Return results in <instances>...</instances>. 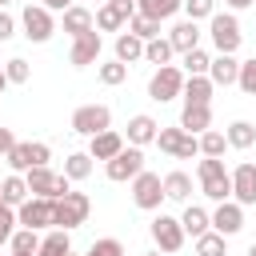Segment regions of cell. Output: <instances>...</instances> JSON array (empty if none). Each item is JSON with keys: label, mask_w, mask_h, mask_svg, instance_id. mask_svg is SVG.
<instances>
[{"label": "cell", "mask_w": 256, "mask_h": 256, "mask_svg": "<svg viewBox=\"0 0 256 256\" xmlns=\"http://www.w3.org/2000/svg\"><path fill=\"white\" fill-rule=\"evenodd\" d=\"M100 52H104V40H100V32L92 28V32H84V36L72 40V48H68V64H72V68H88V64L100 60Z\"/></svg>", "instance_id": "cell-13"}, {"label": "cell", "mask_w": 256, "mask_h": 256, "mask_svg": "<svg viewBox=\"0 0 256 256\" xmlns=\"http://www.w3.org/2000/svg\"><path fill=\"white\" fill-rule=\"evenodd\" d=\"M208 36H212V48L216 52H236L244 44V32H240L236 12H212L208 16Z\"/></svg>", "instance_id": "cell-3"}, {"label": "cell", "mask_w": 256, "mask_h": 256, "mask_svg": "<svg viewBox=\"0 0 256 256\" xmlns=\"http://www.w3.org/2000/svg\"><path fill=\"white\" fill-rule=\"evenodd\" d=\"M196 180H200V192H204L212 204L232 200V172L224 168L220 156H200V164H196Z\"/></svg>", "instance_id": "cell-1"}, {"label": "cell", "mask_w": 256, "mask_h": 256, "mask_svg": "<svg viewBox=\"0 0 256 256\" xmlns=\"http://www.w3.org/2000/svg\"><path fill=\"white\" fill-rule=\"evenodd\" d=\"M224 148H228V136L224 132H216V128L200 132V156H224Z\"/></svg>", "instance_id": "cell-39"}, {"label": "cell", "mask_w": 256, "mask_h": 256, "mask_svg": "<svg viewBox=\"0 0 256 256\" xmlns=\"http://www.w3.org/2000/svg\"><path fill=\"white\" fill-rule=\"evenodd\" d=\"M208 68H212V52H204V48L184 52V76H208Z\"/></svg>", "instance_id": "cell-36"}, {"label": "cell", "mask_w": 256, "mask_h": 256, "mask_svg": "<svg viewBox=\"0 0 256 256\" xmlns=\"http://www.w3.org/2000/svg\"><path fill=\"white\" fill-rule=\"evenodd\" d=\"M60 24H64V32L76 40V36H84V32H92V28H96V12H92L88 4H72V8H64V12H60Z\"/></svg>", "instance_id": "cell-17"}, {"label": "cell", "mask_w": 256, "mask_h": 256, "mask_svg": "<svg viewBox=\"0 0 256 256\" xmlns=\"http://www.w3.org/2000/svg\"><path fill=\"white\" fill-rule=\"evenodd\" d=\"M232 200H240L244 208L256 204V164H236L232 168Z\"/></svg>", "instance_id": "cell-16"}, {"label": "cell", "mask_w": 256, "mask_h": 256, "mask_svg": "<svg viewBox=\"0 0 256 256\" xmlns=\"http://www.w3.org/2000/svg\"><path fill=\"white\" fill-rule=\"evenodd\" d=\"M236 76H240V60H236V52H216V56H212V68H208V80H212L216 88H232Z\"/></svg>", "instance_id": "cell-18"}, {"label": "cell", "mask_w": 256, "mask_h": 256, "mask_svg": "<svg viewBox=\"0 0 256 256\" xmlns=\"http://www.w3.org/2000/svg\"><path fill=\"white\" fill-rule=\"evenodd\" d=\"M132 184V204L136 208H144V212H156L160 204H164V176H156V172H140L136 180H128Z\"/></svg>", "instance_id": "cell-10"}, {"label": "cell", "mask_w": 256, "mask_h": 256, "mask_svg": "<svg viewBox=\"0 0 256 256\" xmlns=\"http://www.w3.org/2000/svg\"><path fill=\"white\" fill-rule=\"evenodd\" d=\"M8 252L36 256V252H40V232H36V228H16V232H12V240H8Z\"/></svg>", "instance_id": "cell-30"}, {"label": "cell", "mask_w": 256, "mask_h": 256, "mask_svg": "<svg viewBox=\"0 0 256 256\" xmlns=\"http://www.w3.org/2000/svg\"><path fill=\"white\" fill-rule=\"evenodd\" d=\"M184 12H188V20H208L212 12H216V0H184Z\"/></svg>", "instance_id": "cell-43"}, {"label": "cell", "mask_w": 256, "mask_h": 256, "mask_svg": "<svg viewBox=\"0 0 256 256\" xmlns=\"http://www.w3.org/2000/svg\"><path fill=\"white\" fill-rule=\"evenodd\" d=\"M20 28H24V36H28L32 44H48L52 32H56V12H48L44 4H24Z\"/></svg>", "instance_id": "cell-6"}, {"label": "cell", "mask_w": 256, "mask_h": 256, "mask_svg": "<svg viewBox=\"0 0 256 256\" xmlns=\"http://www.w3.org/2000/svg\"><path fill=\"white\" fill-rule=\"evenodd\" d=\"M164 200H176V204H188L192 200V176L188 172H168L164 176Z\"/></svg>", "instance_id": "cell-26"}, {"label": "cell", "mask_w": 256, "mask_h": 256, "mask_svg": "<svg viewBox=\"0 0 256 256\" xmlns=\"http://www.w3.org/2000/svg\"><path fill=\"white\" fill-rule=\"evenodd\" d=\"M124 144H128V140H124V136H120L116 128H104V132L88 136V156H92V160H104V164H108V160H112V156H116V152H120Z\"/></svg>", "instance_id": "cell-20"}, {"label": "cell", "mask_w": 256, "mask_h": 256, "mask_svg": "<svg viewBox=\"0 0 256 256\" xmlns=\"http://www.w3.org/2000/svg\"><path fill=\"white\" fill-rule=\"evenodd\" d=\"M16 220H20V228H36V232L56 228V200H48V196H28V200L16 208Z\"/></svg>", "instance_id": "cell-8"}, {"label": "cell", "mask_w": 256, "mask_h": 256, "mask_svg": "<svg viewBox=\"0 0 256 256\" xmlns=\"http://www.w3.org/2000/svg\"><path fill=\"white\" fill-rule=\"evenodd\" d=\"M212 228H216L220 236H236V232L244 228V204H240V200H220V204L212 208Z\"/></svg>", "instance_id": "cell-15"}, {"label": "cell", "mask_w": 256, "mask_h": 256, "mask_svg": "<svg viewBox=\"0 0 256 256\" xmlns=\"http://www.w3.org/2000/svg\"><path fill=\"white\" fill-rule=\"evenodd\" d=\"M4 160H8L12 172H28V168H32V144H28V140H16L12 152H8Z\"/></svg>", "instance_id": "cell-38"}, {"label": "cell", "mask_w": 256, "mask_h": 256, "mask_svg": "<svg viewBox=\"0 0 256 256\" xmlns=\"http://www.w3.org/2000/svg\"><path fill=\"white\" fill-rule=\"evenodd\" d=\"M12 36H16V20L0 8V44H4V40H12Z\"/></svg>", "instance_id": "cell-46"}, {"label": "cell", "mask_w": 256, "mask_h": 256, "mask_svg": "<svg viewBox=\"0 0 256 256\" xmlns=\"http://www.w3.org/2000/svg\"><path fill=\"white\" fill-rule=\"evenodd\" d=\"M72 252V240H68V228H48L40 236V252L36 256H68Z\"/></svg>", "instance_id": "cell-28"}, {"label": "cell", "mask_w": 256, "mask_h": 256, "mask_svg": "<svg viewBox=\"0 0 256 256\" xmlns=\"http://www.w3.org/2000/svg\"><path fill=\"white\" fill-rule=\"evenodd\" d=\"M148 232H152V244H156L160 252H180L184 240H188L180 216H168V212H156V220L148 224Z\"/></svg>", "instance_id": "cell-9"}, {"label": "cell", "mask_w": 256, "mask_h": 256, "mask_svg": "<svg viewBox=\"0 0 256 256\" xmlns=\"http://www.w3.org/2000/svg\"><path fill=\"white\" fill-rule=\"evenodd\" d=\"M180 224H184V232H188V236L196 240V236H204V232L212 228V212L188 200V204H184V212H180Z\"/></svg>", "instance_id": "cell-23"}, {"label": "cell", "mask_w": 256, "mask_h": 256, "mask_svg": "<svg viewBox=\"0 0 256 256\" xmlns=\"http://www.w3.org/2000/svg\"><path fill=\"white\" fill-rule=\"evenodd\" d=\"M24 180H28V192H32V196L60 200V196H68V192H72V180H68L64 172H52L48 164H36V168H28V172H24Z\"/></svg>", "instance_id": "cell-2"}, {"label": "cell", "mask_w": 256, "mask_h": 256, "mask_svg": "<svg viewBox=\"0 0 256 256\" xmlns=\"http://www.w3.org/2000/svg\"><path fill=\"white\" fill-rule=\"evenodd\" d=\"M112 52H116L120 64H136V60H144V40L132 36V32H120L116 44H112Z\"/></svg>", "instance_id": "cell-27"}, {"label": "cell", "mask_w": 256, "mask_h": 256, "mask_svg": "<svg viewBox=\"0 0 256 256\" xmlns=\"http://www.w3.org/2000/svg\"><path fill=\"white\" fill-rule=\"evenodd\" d=\"M248 256H256V244H252V248H248Z\"/></svg>", "instance_id": "cell-52"}, {"label": "cell", "mask_w": 256, "mask_h": 256, "mask_svg": "<svg viewBox=\"0 0 256 256\" xmlns=\"http://www.w3.org/2000/svg\"><path fill=\"white\" fill-rule=\"evenodd\" d=\"M136 16V8L132 4H116V0H104L100 8H96V32H120V28H128V20Z\"/></svg>", "instance_id": "cell-14"}, {"label": "cell", "mask_w": 256, "mask_h": 256, "mask_svg": "<svg viewBox=\"0 0 256 256\" xmlns=\"http://www.w3.org/2000/svg\"><path fill=\"white\" fill-rule=\"evenodd\" d=\"M0 196H4V204L8 208H20L32 192H28V180H24V172H8L4 180H0Z\"/></svg>", "instance_id": "cell-24"}, {"label": "cell", "mask_w": 256, "mask_h": 256, "mask_svg": "<svg viewBox=\"0 0 256 256\" xmlns=\"http://www.w3.org/2000/svg\"><path fill=\"white\" fill-rule=\"evenodd\" d=\"M172 56H176V48H172V40H168V36H156V40H148V44H144V60H148V64H156V68H160V64H172Z\"/></svg>", "instance_id": "cell-33"}, {"label": "cell", "mask_w": 256, "mask_h": 256, "mask_svg": "<svg viewBox=\"0 0 256 256\" xmlns=\"http://www.w3.org/2000/svg\"><path fill=\"white\" fill-rule=\"evenodd\" d=\"M184 8V0H136V12H144V16H152V20H168V16H176Z\"/></svg>", "instance_id": "cell-32"}, {"label": "cell", "mask_w": 256, "mask_h": 256, "mask_svg": "<svg viewBox=\"0 0 256 256\" xmlns=\"http://www.w3.org/2000/svg\"><path fill=\"white\" fill-rule=\"evenodd\" d=\"M236 88H240L244 96H256V56L240 60V76H236Z\"/></svg>", "instance_id": "cell-40"}, {"label": "cell", "mask_w": 256, "mask_h": 256, "mask_svg": "<svg viewBox=\"0 0 256 256\" xmlns=\"http://www.w3.org/2000/svg\"><path fill=\"white\" fill-rule=\"evenodd\" d=\"M16 208H8V204H0V244H8L12 240V232H16Z\"/></svg>", "instance_id": "cell-44"}, {"label": "cell", "mask_w": 256, "mask_h": 256, "mask_svg": "<svg viewBox=\"0 0 256 256\" xmlns=\"http://www.w3.org/2000/svg\"><path fill=\"white\" fill-rule=\"evenodd\" d=\"M0 204H4V196H0Z\"/></svg>", "instance_id": "cell-56"}, {"label": "cell", "mask_w": 256, "mask_h": 256, "mask_svg": "<svg viewBox=\"0 0 256 256\" xmlns=\"http://www.w3.org/2000/svg\"><path fill=\"white\" fill-rule=\"evenodd\" d=\"M88 212H92V200H88V192H68V196H60L56 200V228H80V224H88Z\"/></svg>", "instance_id": "cell-11"}, {"label": "cell", "mask_w": 256, "mask_h": 256, "mask_svg": "<svg viewBox=\"0 0 256 256\" xmlns=\"http://www.w3.org/2000/svg\"><path fill=\"white\" fill-rule=\"evenodd\" d=\"M156 144H160V152H168L172 160H192V156H200V136L184 132L180 124H176V128H164V124H160Z\"/></svg>", "instance_id": "cell-7"}, {"label": "cell", "mask_w": 256, "mask_h": 256, "mask_svg": "<svg viewBox=\"0 0 256 256\" xmlns=\"http://www.w3.org/2000/svg\"><path fill=\"white\" fill-rule=\"evenodd\" d=\"M224 4H228V12H244V8H252L256 0H224Z\"/></svg>", "instance_id": "cell-49"}, {"label": "cell", "mask_w": 256, "mask_h": 256, "mask_svg": "<svg viewBox=\"0 0 256 256\" xmlns=\"http://www.w3.org/2000/svg\"><path fill=\"white\" fill-rule=\"evenodd\" d=\"M212 92H216V84L208 76H188L184 80V104H212Z\"/></svg>", "instance_id": "cell-29"}, {"label": "cell", "mask_w": 256, "mask_h": 256, "mask_svg": "<svg viewBox=\"0 0 256 256\" xmlns=\"http://www.w3.org/2000/svg\"><path fill=\"white\" fill-rule=\"evenodd\" d=\"M128 32H132V36H140V40L148 44V40H156V36H160V20H152V16H144V12H136V16L128 20Z\"/></svg>", "instance_id": "cell-35"}, {"label": "cell", "mask_w": 256, "mask_h": 256, "mask_svg": "<svg viewBox=\"0 0 256 256\" xmlns=\"http://www.w3.org/2000/svg\"><path fill=\"white\" fill-rule=\"evenodd\" d=\"M224 136H228V148L248 152V148L256 144V124H252V120H232V124L224 128Z\"/></svg>", "instance_id": "cell-25"}, {"label": "cell", "mask_w": 256, "mask_h": 256, "mask_svg": "<svg viewBox=\"0 0 256 256\" xmlns=\"http://www.w3.org/2000/svg\"><path fill=\"white\" fill-rule=\"evenodd\" d=\"M68 256H76V252H68Z\"/></svg>", "instance_id": "cell-57"}, {"label": "cell", "mask_w": 256, "mask_h": 256, "mask_svg": "<svg viewBox=\"0 0 256 256\" xmlns=\"http://www.w3.org/2000/svg\"><path fill=\"white\" fill-rule=\"evenodd\" d=\"M28 144H32V168H36V164H48V160H52V148H48L44 140H28Z\"/></svg>", "instance_id": "cell-45"}, {"label": "cell", "mask_w": 256, "mask_h": 256, "mask_svg": "<svg viewBox=\"0 0 256 256\" xmlns=\"http://www.w3.org/2000/svg\"><path fill=\"white\" fill-rule=\"evenodd\" d=\"M184 68H176V64H160L156 72H152V80H148V96L156 100V104H168V100H176V96H184Z\"/></svg>", "instance_id": "cell-4"}, {"label": "cell", "mask_w": 256, "mask_h": 256, "mask_svg": "<svg viewBox=\"0 0 256 256\" xmlns=\"http://www.w3.org/2000/svg\"><path fill=\"white\" fill-rule=\"evenodd\" d=\"M64 176L76 184V180H88L92 176V156L88 152H68L64 156Z\"/></svg>", "instance_id": "cell-34"}, {"label": "cell", "mask_w": 256, "mask_h": 256, "mask_svg": "<svg viewBox=\"0 0 256 256\" xmlns=\"http://www.w3.org/2000/svg\"><path fill=\"white\" fill-rule=\"evenodd\" d=\"M156 132H160V120H156V116H148V112H136V116L128 120L124 140H128V144H136V148H144V144H156Z\"/></svg>", "instance_id": "cell-19"}, {"label": "cell", "mask_w": 256, "mask_h": 256, "mask_svg": "<svg viewBox=\"0 0 256 256\" xmlns=\"http://www.w3.org/2000/svg\"><path fill=\"white\" fill-rule=\"evenodd\" d=\"M4 72H8L12 84H28V80H32V64H28L24 56H12V60L4 64Z\"/></svg>", "instance_id": "cell-42"}, {"label": "cell", "mask_w": 256, "mask_h": 256, "mask_svg": "<svg viewBox=\"0 0 256 256\" xmlns=\"http://www.w3.org/2000/svg\"><path fill=\"white\" fill-rule=\"evenodd\" d=\"M116 4H132V8H136V0H116Z\"/></svg>", "instance_id": "cell-51"}, {"label": "cell", "mask_w": 256, "mask_h": 256, "mask_svg": "<svg viewBox=\"0 0 256 256\" xmlns=\"http://www.w3.org/2000/svg\"><path fill=\"white\" fill-rule=\"evenodd\" d=\"M4 4H12V0H0V8H4Z\"/></svg>", "instance_id": "cell-53"}, {"label": "cell", "mask_w": 256, "mask_h": 256, "mask_svg": "<svg viewBox=\"0 0 256 256\" xmlns=\"http://www.w3.org/2000/svg\"><path fill=\"white\" fill-rule=\"evenodd\" d=\"M8 256H20V252H8Z\"/></svg>", "instance_id": "cell-55"}, {"label": "cell", "mask_w": 256, "mask_h": 256, "mask_svg": "<svg viewBox=\"0 0 256 256\" xmlns=\"http://www.w3.org/2000/svg\"><path fill=\"white\" fill-rule=\"evenodd\" d=\"M84 256H124V244L116 240V236H100V240H92L88 244V252Z\"/></svg>", "instance_id": "cell-41"}, {"label": "cell", "mask_w": 256, "mask_h": 256, "mask_svg": "<svg viewBox=\"0 0 256 256\" xmlns=\"http://www.w3.org/2000/svg\"><path fill=\"white\" fill-rule=\"evenodd\" d=\"M192 244H196V256H228V236H220L216 228H208V232L196 236Z\"/></svg>", "instance_id": "cell-31"}, {"label": "cell", "mask_w": 256, "mask_h": 256, "mask_svg": "<svg viewBox=\"0 0 256 256\" xmlns=\"http://www.w3.org/2000/svg\"><path fill=\"white\" fill-rule=\"evenodd\" d=\"M104 128H112V108H108V104H80V108L72 112V132L96 136V132H104Z\"/></svg>", "instance_id": "cell-12"}, {"label": "cell", "mask_w": 256, "mask_h": 256, "mask_svg": "<svg viewBox=\"0 0 256 256\" xmlns=\"http://www.w3.org/2000/svg\"><path fill=\"white\" fill-rule=\"evenodd\" d=\"M40 4H44L48 12H64V8H72L76 0H40Z\"/></svg>", "instance_id": "cell-48"}, {"label": "cell", "mask_w": 256, "mask_h": 256, "mask_svg": "<svg viewBox=\"0 0 256 256\" xmlns=\"http://www.w3.org/2000/svg\"><path fill=\"white\" fill-rule=\"evenodd\" d=\"M12 144H16V136H12V128H4V124H0V160H4L8 152H12Z\"/></svg>", "instance_id": "cell-47"}, {"label": "cell", "mask_w": 256, "mask_h": 256, "mask_svg": "<svg viewBox=\"0 0 256 256\" xmlns=\"http://www.w3.org/2000/svg\"><path fill=\"white\" fill-rule=\"evenodd\" d=\"M8 84H12V80H8V72H4V68H0V92H4V88H8Z\"/></svg>", "instance_id": "cell-50"}, {"label": "cell", "mask_w": 256, "mask_h": 256, "mask_svg": "<svg viewBox=\"0 0 256 256\" xmlns=\"http://www.w3.org/2000/svg\"><path fill=\"white\" fill-rule=\"evenodd\" d=\"M96 76H100V84L116 88V84H124V80H128V64H120V60L112 56L108 64H100V68H96Z\"/></svg>", "instance_id": "cell-37"}, {"label": "cell", "mask_w": 256, "mask_h": 256, "mask_svg": "<svg viewBox=\"0 0 256 256\" xmlns=\"http://www.w3.org/2000/svg\"><path fill=\"white\" fill-rule=\"evenodd\" d=\"M180 128L192 132V136L208 132L212 128V104H184L180 108Z\"/></svg>", "instance_id": "cell-22"}, {"label": "cell", "mask_w": 256, "mask_h": 256, "mask_svg": "<svg viewBox=\"0 0 256 256\" xmlns=\"http://www.w3.org/2000/svg\"><path fill=\"white\" fill-rule=\"evenodd\" d=\"M168 40H172V48L184 56V52H192V48H200V24L196 20H176L172 28H168Z\"/></svg>", "instance_id": "cell-21"}, {"label": "cell", "mask_w": 256, "mask_h": 256, "mask_svg": "<svg viewBox=\"0 0 256 256\" xmlns=\"http://www.w3.org/2000/svg\"><path fill=\"white\" fill-rule=\"evenodd\" d=\"M144 256H160V252H144Z\"/></svg>", "instance_id": "cell-54"}, {"label": "cell", "mask_w": 256, "mask_h": 256, "mask_svg": "<svg viewBox=\"0 0 256 256\" xmlns=\"http://www.w3.org/2000/svg\"><path fill=\"white\" fill-rule=\"evenodd\" d=\"M144 172V148H136V144H124L108 164H104V176L112 180V184H128V180H136Z\"/></svg>", "instance_id": "cell-5"}]
</instances>
